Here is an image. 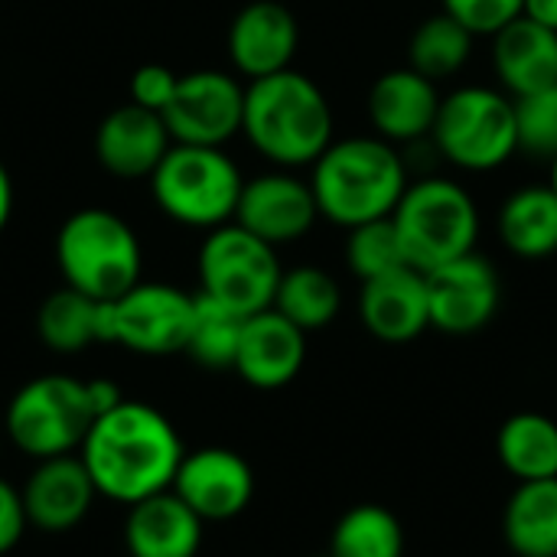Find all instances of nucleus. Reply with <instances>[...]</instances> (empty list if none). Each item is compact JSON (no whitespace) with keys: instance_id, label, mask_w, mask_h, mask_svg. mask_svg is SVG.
Returning <instances> with one entry per match:
<instances>
[{"instance_id":"11","label":"nucleus","mask_w":557,"mask_h":557,"mask_svg":"<svg viewBox=\"0 0 557 557\" xmlns=\"http://www.w3.org/2000/svg\"><path fill=\"white\" fill-rule=\"evenodd\" d=\"M245 82L225 69H196L180 75L176 95L163 111L173 144L225 147L242 134Z\"/></svg>"},{"instance_id":"32","label":"nucleus","mask_w":557,"mask_h":557,"mask_svg":"<svg viewBox=\"0 0 557 557\" xmlns=\"http://www.w3.org/2000/svg\"><path fill=\"white\" fill-rule=\"evenodd\" d=\"M516 134H519V153H529L535 160H555L557 157V95L542 91L529 98H516Z\"/></svg>"},{"instance_id":"34","label":"nucleus","mask_w":557,"mask_h":557,"mask_svg":"<svg viewBox=\"0 0 557 557\" xmlns=\"http://www.w3.org/2000/svg\"><path fill=\"white\" fill-rule=\"evenodd\" d=\"M176 85H180V75L173 69H166L160 62H147L131 75V101L147 111L163 114L176 95Z\"/></svg>"},{"instance_id":"36","label":"nucleus","mask_w":557,"mask_h":557,"mask_svg":"<svg viewBox=\"0 0 557 557\" xmlns=\"http://www.w3.org/2000/svg\"><path fill=\"white\" fill-rule=\"evenodd\" d=\"M522 16L557 33V0H522Z\"/></svg>"},{"instance_id":"20","label":"nucleus","mask_w":557,"mask_h":557,"mask_svg":"<svg viewBox=\"0 0 557 557\" xmlns=\"http://www.w3.org/2000/svg\"><path fill=\"white\" fill-rule=\"evenodd\" d=\"M307 362V333L294 326L284 313L261 310L245 320L235 372L245 385L261 392H277L290 385Z\"/></svg>"},{"instance_id":"35","label":"nucleus","mask_w":557,"mask_h":557,"mask_svg":"<svg viewBox=\"0 0 557 557\" xmlns=\"http://www.w3.org/2000/svg\"><path fill=\"white\" fill-rule=\"evenodd\" d=\"M29 529L26 509H23V493L0 476V555L13 552Z\"/></svg>"},{"instance_id":"23","label":"nucleus","mask_w":557,"mask_h":557,"mask_svg":"<svg viewBox=\"0 0 557 557\" xmlns=\"http://www.w3.org/2000/svg\"><path fill=\"white\" fill-rule=\"evenodd\" d=\"M496 232L506 251L522 261L557 255V193L552 183L512 189L496 212Z\"/></svg>"},{"instance_id":"27","label":"nucleus","mask_w":557,"mask_h":557,"mask_svg":"<svg viewBox=\"0 0 557 557\" xmlns=\"http://www.w3.org/2000/svg\"><path fill=\"white\" fill-rule=\"evenodd\" d=\"M274 310L284 313L304 333H317V330H326L339 317L343 287L330 271L317 264H300L281 274Z\"/></svg>"},{"instance_id":"19","label":"nucleus","mask_w":557,"mask_h":557,"mask_svg":"<svg viewBox=\"0 0 557 557\" xmlns=\"http://www.w3.org/2000/svg\"><path fill=\"white\" fill-rule=\"evenodd\" d=\"M359 320L369 336L388 346H405L424 336L431 330L424 271L408 264L375 281H366L359 290Z\"/></svg>"},{"instance_id":"7","label":"nucleus","mask_w":557,"mask_h":557,"mask_svg":"<svg viewBox=\"0 0 557 557\" xmlns=\"http://www.w3.org/2000/svg\"><path fill=\"white\" fill-rule=\"evenodd\" d=\"M242 186L245 176L225 147L173 144L150 173L157 209L176 225L202 232L235 222Z\"/></svg>"},{"instance_id":"31","label":"nucleus","mask_w":557,"mask_h":557,"mask_svg":"<svg viewBox=\"0 0 557 557\" xmlns=\"http://www.w3.org/2000/svg\"><path fill=\"white\" fill-rule=\"evenodd\" d=\"M346 264L362 284L375 281L382 274H392L398 268H408V258H405V248H401L392 215L346 228Z\"/></svg>"},{"instance_id":"10","label":"nucleus","mask_w":557,"mask_h":557,"mask_svg":"<svg viewBox=\"0 0 557 557\" xmlns=\"http://www.w3.org/2000/svg\"><path fill=\"white\" fill-rule=\"evenodd\" d=\"M196 317V294L163 281H140L104 304V343L137 356L186 352Z\"/></svg>"},{"instance_id":"2","label":"nucleus","mask_w":557,"mask_h":557,"mask_svg":"<svg viewBox=\"0 0 557 557\" xmlns=\"http://www.w3.org/2000/svg\"><path fill=\"white\" fill-rule=\"evenodd\" d=\"M242 134L271 166L304 170L336 140V117L326 91L307 72L284 69L245 82Z\"/></svg>"},{"instance_id":"26","label":"nucleus","mask_w":557,"mask_h":557,"mask_svg":"<svg viewBox=\"0 0 557 557\" xmlns=\"http://www.w3.org/2000/svg\"><path fill=\"white\" fill-rule=\"evenodd\" d=\"M36 336L46 349L62 356L104 343V304L62 284L39 304Z\"/></svg>"},{"instance_id":"21","label":"nucleus","mask_w":557,"mask_h":557,"mask_svg":"<svg viewBox=\"0 0 557 557\" xmlns=\"http://www.w3.org/2000/svg\"><path fill=\"white\" fill-rule=\"evenodd\" d=\"M206 522L173 493L147 496L127 506L124 548L131 557H196Z\"/></svg>"},{"instance_id":"13","label":"nucleus","mask_w":557,"mask_h":557,"mask_svg":"<svg viewBox=\"0 0 557 557\" xmlns=\"http://www.w3.org/2000/svg\"><path fill=\"white\" fill-rule=\"evenodd\" d=\"M320 219V206L310 180L297 176V170L271 166L251 180H245L235 222L268 245H294L310 235Z\"/></svg>"},{"instance_id":"39","label":"nucleus","mask_w":557,"mask_h":557,"mask_svg":"<svg viewBox=\"0 0 557 557\" xmlns=\"http://www.w3.org/2000/svg\"><path fill=\"white\" fill-rule=\"evenodd\" d=\"M552 91H555V95H557V85H555V88H552Z\"/></svg>"},{"instance_id":"28","label":"nucleus","mask_w":557,"mask_h":557,"mask_svg":"<svg viewBox=\"0 0 557 557\" xmlns=\"http://www.w3.org/2000/svg\"><path fill=\"white\" fill-rule=\"evenodd\" d=\"M473 46H476V36L460 20L441 10L434 16H424L418 29L411 33L408 65L428 75L431 82H444L467 69Z\"/></svg>"},{"instance_id":"29","label":"nucleus","mask_w":557,"mask_h":557,"mask_svg":"<svg viewBox=\"0 0 557 557\" xmlns=\"http://www.w3.org/2000/svg\"><path fill=\"white\" fill-rule=\"evenodd\" d=\"M330 557H405V529L385 506H352L333 529Z\"/></svg>"},{"instance_id":"8","label":"nucleus","mask_w":557,"mask_h":557,"mask_svg":"<svg viewBox=\"0 0 557 557\" xmlns=\"http://www.w3.org/2000/svg\"><path fill=\"white\" fill-rule=\"evenodd\" d=\"M431 140L450 166L493 173L519 153L516 98L493 85H460L441 98Z\"/></svg>"},{"instance_id":"37","label":"nucleus","mask_w":557,"mask_h":557,"mask_svg":"<svg viewBox=\"0 0 557 557\" xmlns=\"http://www.w3.org/2000/svg\"><path fill=\"white\" fill-rule=\"evenodd\" d=\"M10 212H13V180H10L7 166L0 163V232L10 222Z\"/></svg>"},{"instance_id":"30","label":"nucleus","mask_w":557,"mask_h":557,"mask_svg":"<svg viewBox=\"0 0 557 557\" xmlns=\"http://www.w3.org/2000/svg\"><path fill=\"white\" fill-rule=\"evenodd\" d=\"M245 320L248 317L196 294V317H193L186 356L202 369H235Z\"/></svg>"},{"instance_id":"25","label":"nucleus","mask_w":557,"mask_h":557,"mask_svg":"<svg viewBox=\"0 0 557 557\" xmlns=\"http://www.w3.org/2000/svg\"><path fill=\"white\" fill-rule=\"evenodd\" d=\"M496 457L519 483L557 480V421L539 411H519L496 434Z\"/></svg>"},{"instance_id":"15","label":"nucleus","mask_w":557,"mask_h":557,"mask_svg":"<svg viewBox=\"0 0 557 557\" xmlns=\"http://www.w3.org/2000/svg\"><path fill=\"white\" fill-rule=\"evenodd\" d=\"M225 49L238 78H268L274 72L294 69V55L300 49V23L281 0H251L232 16Z\"/></svg>"},{"instance_id":"33","label":"nucleus","mask_w":557,"mask_h":557,"mask_svg":"<svg viewBox=\"0 0 557 557\" xmlns=\"http://www.w3.org/2000/svg\"><path fill=\"white\" fill-rule=\"evenodd\" d=\"M441 10L460 20L476 39H493L499 29L522 16V0H441Z\"/></svg>"},{"instance_id":"6","label":"nucleus","mask_w":557,"mask_h":557,"mask_svg":"<svg viewBox=\"0 0 557 557\" xmlns=\"http://www.w3.org/2000/svg\"><path fill=\"white\" fill-rule=\"evenodd\" d=\"M392 222L408 264L424 274L476 251L480 242L476 199L450 176L411 180L392 212Z\"/></svg>"},{"instance_id":"12","label":"nucleus","mask_w":557,"mask_h":557,"mask_svg":"<svg viewBox=\"0 0 557 557\" xmlns=\"http://www.w3.org/2000/svg\"><path fill=\"white\" fill-rule=\"evenodd\" d=\"M424 277L431 330L447 336H473L496 320L503 304V281L486 255L470 251L450 264L428 271Z\"/></svg>"},{"instance_id":"24","label":"nucleus","mask_w":557,"mask_h":557,"mask_svg":"<svg viewBox=\"0 0 557 557\" xmlns=\"http://www.w3.org/2000/svg\"><path fill=\"white\" fill-rule=\"evenodd\" d=\"M503 535L516 557H557V480L516 486L503 512Z\"/></svg>"},{"instance_id":"38","label":"nucleus","mask_w":557,"mask_h":557,"mask_svg":"<svg viewBox=\"0 0 557 557\" xmlns=\"http://www.w3.org/2000/svg\"><path fill=\"white\" fill-rule=\"evenodd\" d=\"M548 183H552V189L557 193V157L552 160V180H548Z\"/></svg>"},{"instance_id":"9","label":"nucleus","mask_w":557,"mask_h":557,"mask_svg":"<svg viewBox=\"0 0 557 557\" xmlns=\"http://www.w3.org/2000/svg\"><path fill=\"white\" fill-rule=\"evenodd\" d=\"M196 268L199 294L242 317L271 310L284 274L277 248L238 222L206 232Z\"/></svg>"},{"instance_id":"17","label":"nucleus","mask_w":557,"mask_h":557,"mask_svg":"<svg viewBox=\"0 0 557 557\" xmlns=\"http://www.w3.org/2000/svg\"><path fill=\"white\" fill-rule=\"evenodd\" d=\"M20 493L29 525L49 535L78 529L98 499L95 480L78 454L36 460Z\"/></svg>"},{"instance_id":"16","label":"nucleus","mask_w":557,"mask_h":557,"mask_svg":"<svg viewBox=\"0 0 557 557\" xmlns=\"http://www.w3.org/2000/svg\"><path fill=\"white\" fill-rule=\"evenodd\" d=\"M441 88L428 75L411 65H398L382 72L366 98L372 134L395 147H408L428 140L441 111Z\"/></svg>"},{"instance_id":"3","label":"nucleus","mask_w":557,"mask_h":557,"mask_svg":"<svg viewBox=\"0 0 557 557\" xmlns=\"http://www.w3.org/2000/svg\"><path fill=\"white\" fill-rule=\"evenodd\" d=\"M408 163L401 150L379 134L336 137L310 166V186L320 219L356 228L362 222L388 219L408 189Z\"/></svg>"},{"instance_id":"1","label":"nucleus","mask_w":557,"mask_h":557,"mask_svg":"<svg viewBox=\"0 0 557 557\" xmlns=\"http://www.w3.org/2000/svg\"><path fill=\"white\" fill-rule=\"evenodd\" d=\"M78 457L91 473L98 496L134 506L173 486L186 447L163 411L147 401L121 398L91 424Z\"/></svg>"},{"instance_id":"4","label":"nucleus","mask_w":557,"mask_h":557,"mask_svg":"<svg viewBox=\"0 0 557 557\" xmlns=\"http://www.w3.org/2000/svg\"><path fill=\"white\" fill-rule=\"evenodd\" d=\"M121 398V388L108 379L85 382L62 372L39 375L10 398L3 434L20 454L33 460L78 454L91 424Z\"/></svg>"},{"instance_id":"18","label":"nucleus","mask_w":557,"mask_h":557,"mask_svg":"<svg viewBox=\"0 0 557 557\" xmlns=\"http://www.w3.org/2000/svg\"><path fill=\"white\" fill-rule=\"evenodd\" d=\"M173 147L163 114L134 101L108 111L95 127V160L117 180H150Z\"/></svg>"},{"instance_id":"22","label":"nucleus","mask_w":557,"mask_h":557,"mask_svg":"<svg viewBox=\"0 0 557 557\" xmlns=\"http://www.w3.org/2000/svg\"><path fill=\"white\" fill-rule=\"evenodd\" d=\"M493 72L506 95L529 98L557 85V33L525 16L493 36Z\"/></svg>"},{"instance_id":"14","label":"nucleus","mask_w":557,"mask_h":557,"mask_svg":"<svg viewBox=\"0 0 557 557\" xmlns=\"http://www.w3.org/2000/svg\"><path fill=\"white\" fill-rule=\"evenodd\" d=\"M206 525L238 519L255 499L251 463L228 447L186 450L176 480L170 486Z\"/></svg>"},{"instance_id":"5","label":"nucleus","mask_w":557,"mask_h":557,"mask_svg":"<svg viewBox=\"0 0 557 557\" xmlns=\"http://www.w3.org/2000/svg\"><path fill=\"white\" fill-rule=\"evenodd\" d=\"M55 264L65 287L108 304L140 284L144 251L127 219L88 206L62 222L55 235Z\"/></svg>"}]
</instances>
